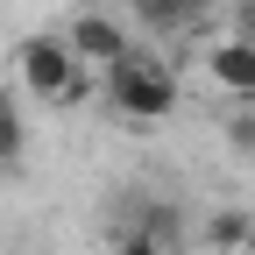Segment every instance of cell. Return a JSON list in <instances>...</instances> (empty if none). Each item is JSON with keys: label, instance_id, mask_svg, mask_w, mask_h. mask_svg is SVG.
Instances as JSON below:
<instances>
[{"label": "cell", "instance_id": "cell-1", "mask_svg": "<svg viewBox=\"0 0 255 255\" xmlns=\"http://www.w3.org/2000/svg\"><path fill=\"white\" fill-rule=\"evenodd\" d=\"M107 107L121 121H135V128L170 121L177 114V71H170L163 57H149V50H128L114 71H107Z\"/></svg>", "mask_w": 255, "mask_h": 255}, {"label": "cell", "instance_id": "cell-2", "mask_svg": "<svg viewBox=\"0 0 255 255\" xmlns=\"http://www.w3.org/2000/svg\"><path fill=\"white\" fill-rule=\"evenodd\" d=\"M14 85L36 92V100H50V107H78L85 92H92V71L64 50L57 28H43V36H21V50H14Z\"/></svg>", "mask_w": 255, "mask_h": 255}, {"label": "cell", "instance_id": "cell-3", "mask_svg": "<svg viewBox=\"0 0 255 255\" xmlns=\"http://www.w3.org/2000/svg\"><path fill=\"white\" fill-rule=\"evenodd\" d=\"M57 36H64V50H71V57L85 64L92 78H107L114 64H121L128 50H135V36H128V21H114V14H100V7H92V14H78L71 28H57Z\"/></svg>", "mask_w": 255, "mask_h": 255}, {"label": "cell", "instance_id": "cell-4", "mask_svg": "<svg viewBox=\"0 0 255 255\" xmlns=\"http://www.w3.org/2000/svg\"><path fill=\"white\" fill-rule=\"evenodd\" d=\"M206 78L227 92L234 107H255V43H241V36H220V43L206 50Z\"/></svg>", "mask_w": 255, "mask_h": 255}, {"label": "cell", "instance_id": "cell-5", "mask_svg": "<svg viewBox=\"0 0 255 255\" xmlns=\"http://www.w3.org/2000/svg\"><path fill=\"white\" fill-rule=\"evenodd\" d=\"M248 234H255V213H241V206H220L206 227H199V241H206L213 255H241V248H248Z\"/></svg>", "mask_w": 255, "mask_h": 255}, {"label": "cell", "instance_id": "cell-6", "mask_svg": "<svg viewBox=\"0 0 255 255\" xmlns=\"http://www.w3.org/2000/svg\"><path fill=\"white\" fill-rule=\"evenodd\" d=\"M135 7H142L149 21H199V14L220 7V0H135Z\"/></svg>", "mask_w": 255, "mask_h": 255}, {"label": "cell", "instance_id": "cell-7", "mask_svg": "<svg viewBox=\"0 0 255 255\" xmlns=\"http://www.w3.org/2000/svg\"><path fill=\"white\" fill-rule=\"evenodd\" d=\"M7 156H21V114H14V100L0 92V163Z\"/></svg>", "mask_w": 255, "mask_h": 255}, {"label": "cell", "instance_id": "cell-8", "mask_svg": "<svg viewBox=\"0 0 255 255\" xmlns=\"http://www.w3.org/2000/svg\"><path fill=\"white\" fill-rule=\"evenodd\" d=\"M114 255H170V248L156 241L149 227H135V234H121V241H114Z\"/></svg>", "mask_w": 255, "mask_h": 255}, {"label": "cell", "instance_id": "cell-9", "mask_svg": "<svg viewBox=\"0 0 255 255\" xmlns=\"http://www.w3.org/2000/svg\"><path fill=\"white\" fill-rule=\"evenodd\" d=\"M227 142L255 149V107H234V114H227Z\"/></svg>", "mask_w": 255, "mask_h": 255}, {"label": "cell", "instance_id": "cell-10", "mask_svg": "<svg viewBox=\"0 0 255 255\" xmlns=\"http://www.w3.org/2000/svg\"><path fill=\"white\" fill-rule=\"evenodd\" d=\"M234 36L255 43V0H234Z\"/></svg>", "mask_w": 255, "mask_h": 255}, {"label": "cell", "instance_id": "cell-11", "mask_svg": "<svg viewBox=\"0 0 255 255\" xmlns=\"http://www.w3.org/2000/svg\"><path fill=\"white\" fill-rule=\"evenodd\" d=\"M241 255H255V234H248V248H241Z\"/></svg>", "mask_w": 255, "mask_h": 255}, {"label": "cell", "instance_id": "cell-12", "mask_svg": "<svg viewBox=\"0 0 255 255\" xmlns=\"http://www.w3.org/2000/svg\"><path fill=\"white\" fill-rule=\"evenodd\" d=\"M0 92H7V85H0Z\"/></svg>", "mask_w": 255, "mask_h": 255}]
</instances>
